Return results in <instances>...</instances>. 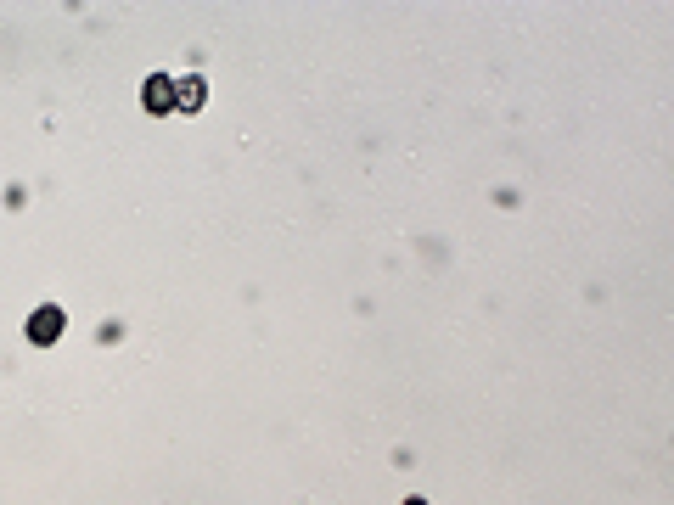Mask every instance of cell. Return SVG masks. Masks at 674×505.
Masks as SVG:
<instances>
[{"instance_id":"1","label":"cell","mask_w":674,"mask_h":505,"mask_svg":"<svg viewBox=\"0 0 674 505\" xmlns=\"http://www.w3.org/2000/svg\"><path fill=\"white\" fill-rule=\"evenodd\" d=\"M57 331H62V314H57V309H40V314H34V343H51Z\"/></svg>"},{"instance_id":"2","label":"cell","mask_w":674,"mask_h":505,"mask_svg":"<svg viewBox=\"0 0 674 505\" xmlns=\"http://www.w3.org/2000/svg\"><path fill=\"white\" fill-rule=\"evenodd\" d=\"M147 96H152V107H157V113L169 107V84H163V79H152V84H147Z\"/></svg>"},{"instance_id":"3","label":"cell","mask_w":674,"mask_h":505,"mask_svg":"<svg viewBox=\"0 0 674 505\" xmlns=\"http://www.w3.org/2000/svg\"><path fill=\"white\" fill-rule=\"evenodd\" d=\"M410 505H422V500H410Z\"/></svg>"}]
</instances>
